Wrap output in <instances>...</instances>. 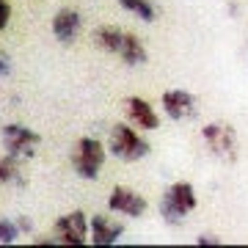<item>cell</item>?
Here are the masks:
<instances>
[{
    "instance_id": "6da1fadb",
    "label": "cell",
    "mask_w": 248,
    "mask_h": 248,
    "mask_svg": "<svg viewBox=\"0 0 248 248\" xmlns=\"http://www.w3.org/2000/svg\"><path fill=\"white\" fill-rule=\"evenodd\" d=\"M202 138L218 160H223V163H234L237 160V133H234L232 124H223V122L204 124Z\"/></svg>"
},
{
    "instance_id": "7a4b0ae2",
    "label": "cell",
    "mask_w": 248,
    "mask_h": 248,
    "mask_svg": "<svg viewBox=\"0 0 248 248\" xmlns=\"http://www.w3.org/2000/svg\"><path fill=\"white\" fill-rule=\"evenodd\" d=\"M110 152L119 160L133 163V160H141L149 155V143L135 133V127H130V124H116L113 130H110Z\"/></svg>"
},
{
    "instance_id": "3957f363",
    "label": "cell",
    "mask_w": 248,
    "mask_h": 248,
    "mask_svg": "<svg viewBox=\"0 0 248 248\" xmlns=\"http://www.w3.org/2000/svg\"><path fill=\"white\" fill-rule=\"evenodd\" d=\"M105 163V146L97 138H80L78 149L72 155V166L83 179H97L99 169Z\"/></svg>"
},
{
    "instance_id": "277c9868",
    "label": "cell",
    "mask_w": 248,
    "mask_h": 248,
    "mask_svg": "<svg viewBox=\"0 0 248 248\" xmlns=\"http://www.w3.org/2000/svg\"><path fill=\"white\" fill-rule=\"evenodd\" d=\"M55 240L63 243V246H86L89 243V218L86 213H75L63 215L55 221Z\"/></svg>"
},
{
    "instance_id": "5b68a950",
    "label": "cell",
    "mask_w": 248,
    "mask_h": 248,
    "mask_svg": "<svg viewBox=\"0 0 248 248\" xmlns=\"http://www.w3.org/2000/svg\"><path fill=\"white\" fill-rule=\"evenodd\" d=\"M3 143H6V152L14 157H33L36 146H39V135L22 124H6L3 127Z\"/></svg>"
},
{
    "instance_id": "8992f818",
    "label": "cell",
    "mask_w": 248,
    "mask_h": 248,
    "mask_svg": "<svg viewBox=\"0 0 248 248\" xmlns=\"http://www.w3.org/2000/svg\"><path fill=\"white\" fill-rule=\"evenodd\" d=\"M108 207L113 210V213H122V215H130V218H141L146 213V199L141 193H135L133 187H122L116 185L108 196Z\"/></svg>"
},
{
    "instance_id": "52a82bcc",
    "label": "cell",
    "mask_w": 248,
    "mask_h": 248,
    "mask_svg": "<svg viewBox=\"0 0 248 248\" xmlns=\"http://www.w3.org/2000/svg\"><path fill=\"white\" fill-rule=\"evenodd\" d=\"M163 110H166V116L174 119V122L190 119V116H196V97L187 94V91H182V89L166 91V94H163Z\"/></svg>"
},
{
    "instance_id": "ba28073f",
    "label": "cell",
    "mask_w": 248,
    "mask_h": 248,
    "mask_svg": "<svg viewBox=\"0 0 248 248\" xmlns=\"http://www.w3.org/2000/svg\"><path fill=\"white\" fill-rule=\"evenodd\" d=\"M122 234H124V226L110 221L108 215H94L89 221V240L94 246H113V243H119Z\"/></svg>"
},
{
    "instance_id": "9c48e42d",
    "label": "cell",
    "mask_w": 248,
    "mask_h": 248,
    "mask_svg": "<svg viewBox=\"0 0 248 248\" xmlns=\"http://www.w3.org/2000/svg\"><path fill=\"white\" fill-rule=\"evenodd\" d=\"M53 33L58 42H75L80 33V14L75 9H61L53 17Z\"/></svg>"
},
{
    "instance_id": "30bf717a",
    "label": "cell",
    "mask_w": 248,
    "mask_h": 248,
    "mask_svg": "<svg viewBox=\"0 0 248 248\" xmlns=\"http://www.w3.org/2000/svg\"><path fill=\"white\" fill-rule=\"evenodd\" d=\"M127 116H130V122L135 124V127H141V130H157V113L152 110V105L146 102V99L141 97H130L127 102Z\"/></svg>"
},
{
    "instance_id": "8fae6325",
    "label": "cell",
    "mask_w": 248,
    "mask_h": 248,
    "mask_svg": "<svg viewBox=\"0 0 248 248\" xmlns=\"http://www.w3.org/2000/svg\"><path fill=\"white\" fill-rule=\"evenodd\" d=\"M119 55H122L124 63H130V66H135V63H146V58H149L143 42L138 39V36H133V33H124V42H122Z\"/></svg>"
},
{
    "instance_id": "7c38bea8",
    "label": "cell",
    "mask_w": 248,
    "mask_h": 248,
    "mask_svg": "<svg viewBox=\"0 0 248 248\" xmlns=\"http://www.w3.org/2000/svg\"><path fill=\"white\" fill-rule=\"evenodd\" d=\"M166 193H169L171 199H174V202L185 210V213L196 210V190H193V185H190V182H174Z\"/></svg>"
},
{
    "instance_id": "4fadbf2b",
    "label": "cell",
    "mask_w": 248,
    "mask_h": 248,
    "mask_svg": "<svg viewBox=\"0 0 248 248\" xmlns=\"http://www.w3.org/2000/svg\"><path fill=\"white\" fill-rule=\"evenodd\" d=\"M97 45L102 47V50H108V53H119L122 50V42H124V33L119 31V28H99L97 31Z\"/></svg>"
},
{
    "instance_id": "5bb4252c",
    "label": "cell",
    "mask_w": 248,
    "mask_h": 248,
    "mask_svg": "<svg viewBox=\"0 0 248 248\" xmlns=\"http://www.w3.org/2000/svg\"><path fill=\"white\" fill-rule=\"evenodd\" d=\"M160 215H163V221L169 223V226H179V223L185 221L187 213L171 199L169 193H163V199H160Z\"/></svg>"
},
{
    "instance_id": "9a60e30c",
    "label": "cell",
    "mask_w": 248,
    "mask_h": 248,
    "mask_svg": "<svg viewBox=\"0 0 248 248\" xmlns=\"http://www.w3.org/2000/svg\"><path fill=\"white\" fill-rule=\"evenodd\" d=\"M0 182H17V185H25L22 171H19V157H14V155L0 157Z\"/></svg>"
},
{
    "instance_id": "2e32d148",
    "label": "cell",
    "mask_w": 248,
    "mask_h": 248,
    "mask_svg": "<svg viewBox=\"0 0 248 248\" xmlns=\"http://www.w3.org/2000/svg\"><path fill=\"white\" fill-rule=\"evenodd\" d=\"M119 3H122V9L138 14L143 22H152L155 19V6H152L149 0H119Z\"/></svg>"
},
{
    "instance_id": "e0dca14e",
    "label": "cell",
    "mask_w": 248,
    "mask_h": 248,
    "mask_svg": "<svg viewBox=\"0 0 248 248\" xmlns=\"http://www.w3.org/2000/svg\"><path fill=\"white\" fill-rule=\"evenodd\" d=\"M17 237H19V226L17 223L9 221V218H0V243H3V246H11Z\"/></svg>"
},
{
    "instance_id": "ac0fdd59",
    "label": "cell",
    "mask_w": 248,
    "mask_h": 248,
    "mask_svg": "<svg viewBox=\"0 0 248 248\" xmlns=\"http://www.w3.org/2000/svg\"><path fill=\"white\" fill-rule=\"evenodd\" d=\"M9 19H11V6L6 0H0V31L9 25Z\"/></svg>"
},
{
    "instance_id": "d6986e66",
    "label": "cell",
    "mask_w": 248,
    "mask_h": 248,
    "mask_svg": "<svg viewBox=\"0 0 248 248\" xmlns=\"http://www.w3.org/2000/svg\"><path fill=\"white\" fill-rule=\"evenodd\" d=\"M196 246H223V240H218L215 234H202L196 237Z\"/></svg>"
},
{
    "instance_id": "ffe728a7",
    "label": "cell",
    "mask_w": 248,
    "mask_h": 248,
    "mask_svg": "<svg viewBox=\"0 0 248 248\" xmlns=\"http://www.w3.org/2000/svg\"><path fill=\"white\" fill-rule=\"evenodd\" d=\"M9 58H6V55H0V78H6V75H9Z\"/></svg>"
},
{
    "instance_id": "44dd1931",
    "label": "cell",
    "mask_w": 248,
    "mask_h": 248,
    "mask_svg": "<svg viewBox=\"0 0 248 248\" xmlns=\"http://www.w3.org/2000/svg\"><path fill=\"white\" fill-rule=\"evenodd\" d=\"M17 226H19V229H31V221H28V218H19V221H17Z\"/></svg>"
}]
</instances>
